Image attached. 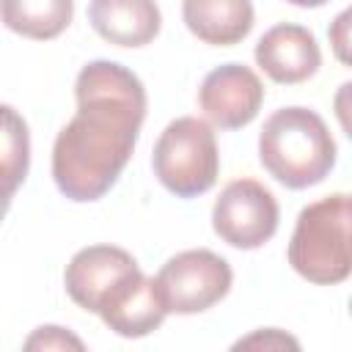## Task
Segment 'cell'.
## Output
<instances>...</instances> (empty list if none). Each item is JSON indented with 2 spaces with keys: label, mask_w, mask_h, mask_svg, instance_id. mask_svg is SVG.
I'll use <instances>...</instances> for the list:
<instances>
[{
  "label": "cell",
  "mask_w": 352,
  "mask_h": 352,
  "mask_svg": "<svg viewBox=\"0 0 352 352\" xmlns=\"http://www.w3.org/2000/svg\"><path fill=\"white\" fill-rule=\"evenodd\" d=\"M165 316L168 305L160 294L157 278H148L143 270L121 280L99 308V319L121 338H143L154 333Z\"/></svg>",
  "instance_id": "9"
},
{
  "label": "cell",
  "mask_w": 352,
  "mask_h": 352,
  "mask_svg": "<svg viewBox=\"0 0 352 352\" xmlns=\"http://www.w3.org/2000/svg\"><path fill=\"white\" fill-rule=\"evenodd\" d=\"M258 69L280 85H297L311 80L322 66V52L314 33L302 25H272L256 44Z\"/></svg>",
  "instance_id": "10"
},
{
  "label": "cell",
  "mask_w": 352,
  "mask_h": 352,
  "mask_svg": "<svg viewBox=\"0 0 352 352\" xmlns=\"http://www.w3.org/2000/svg\"><path fill=\"white\" fill-rule=\"evenodd\" d=\"M74 16V0H3V22L25 38H58Z\"/></svg>",
  "instance_id": "13"
},
{
  "label": "cell",
  "mask_w": 352,
  "mask_h": 352,
  "mask_svg": "<svg viewBox=\"0 0 352 352\" xmlns=\"http://www.w3.org/2000/svg\"><path fill=\"white\" fill-rule=\"evenodd\" d=\"M25 349H28V352H36V349H44V352H50V349H85V344H82L74 333H69L66 327L41 324V327H36L33 336L25 341Z\"/></svg>",
  "instance_id": "15"
},
{
  "label": "cell",
  "mask_w": 352,
  "mask_h": 352,
  "mask_svg": "<svg viewBox=\"0 0 352 352\" xmlns=\"http://www.w3.org/2000/svg\"><path fill=\"white\" fill-rule=\"evenodd\" d=\"M327 38H330V50L336 60L352 69V6L336 14V19L327 28Z\"/></svg>",
  "instance_id": "16"
},
{
  "label": "cell",
  "mask_w": 352,
  "mask_h": 352,
  "mask_svg": "<svg viewBox=\"0 0 352 352\" xmlns=\"http://www.w3.org/2000/svg\"><path fill=\"white\" fill-rule=\"evenodd\" d=\"M77 113L52 146V179L77 204L99 201L126 168L146 121V88L116 60H91L74 82Z\"/></svg>",
  "instance_id": "1"
},
{
  "label": "cell",
  "mask_w": 352,
  "mask_h": 352,
  "mask_svg": "<svg viewBox=\"0 0 352 352\" xmlns=\"http://www.w3.org/2000/svg\"><path fill=\"white\" fill-rule=\"evenodd\" d=\"M336 140L316 110L280 107L258 135V162L289 190H305L324 182L336 165Z\"/></svg>",
  "instance_id": "2"
},
{
  "label": "cell",
  "mask_w": 352,
  "mask_h": 352,
  "mask_svg": "<svg viewBox=\"0 0 352 352\" xmlns=\"http://www.w3.org/2000/svg\"><path fill=\"white\" fill-rule=\"evenodd\" d=\"M286 3H292V6H300V8H319V6H324L327 0H286Z\"/></svg>",
  "instance_id": "19"
},
{
  "label": "cell",
  "mask_w": 352,
  "mask_h": 352,
  "mask_svg": "<svg viewBox=\"0 0 352 352\" xmlns=\"http://www.w3.org/2000/svg\"><path fill=\"white\" fill-rule=\"evenodd\" d=\"M151 168L160 184L176 198H195L214 187L220 154L212 126L204 118H173L157 138Z\"/></svg>",
  "instance_id": "4"
},
{
  "label": "cell",
  "mask_w": 352,
  "mask_h": 352,
  "mask_svg": "<svg viewBox=\"0 0 352 352\" xmlns=\"http://www.w3.org/2000/svg\"><path fill=\"white\" fill-rule=\"evenodd\" d=\"M333 110H336V118H338L344 135L352 140V80L338 85V91L333 96Z\"/></svg>",
  "instance_id": "18"
},
{
  "label": "cell",
  "mask_w": 352,
  "mask_h": 352,
  "mask_svg": "<svg viewBox=\"0 0 352 352\" xmlns=\"http://www.w3.org/2000/svg\"><path fill=\"white\" fill-rule=\"evenodd\" d=\"M349 311H352V302H349Z\"/></svg>",
  "instance_id": "20"
},
{
  "label": "cell",
  "mask_w": 352,
  "mask_h": 352,
  "mask_svg": "<svg viewBox=\"0 0 352 352\" xmlns=\"http://www.w3.org/2000/svg\"><path fill=\"white\" fill-rule=\"evenodd\" d=\"M278 220L280 209L275 195L256 179H236L226 184L212 206L214 234L236 250H256L267 245L278 231Z\"/></svg>",
  "instance_id": "6"
},
{
  "label": "cell",
  "mask_w": 352,
  "mask_h": 352,
  "mask_svg": "<svg viewBox=\"0 0 352 352\" xmlns=\"http://www.w3.org/2000/svg\"><path fill=\"white\" fill-rule=\"evenodd\" d=\"M138 261L132 253L116 245H88L72 256L63 272V286L72 302H77L88 314H99L104 297L138 272Z\"/></svg>",
  "instance_id": "8"
},
{
  "label": "cell",
  "mask_w": 352,
  "mask_h": 352,
  "mask_svg": "<svg viewBox=\"0 0 352 352\" xmlns=\"http://www.w3.org/2000/svg\"><path fill=\"white\" fill-rule=\"evenodd\" d=\"M30 165V138L28 124L16 116L11 104L3 107V179H6V204L14 198V190L25 182Z\"/></svg>",
  "instance_id": "14"
},
{
  "label": "cell",
  "mask_w": 352,
  "mask_h": 352,
  "mask_svg": "<svg viewBox=\"0 0 352 352\" xmlns=\"http://www.w3.org/2000/svg\"><path fill=\"white\" fill-rule=\"evenodd\" d=\"M182 19L187 30L212 47H234L253 30L250 0H182Z\"/></svg>",
  "instance_id": "12"
},
{
  "label": "cell",
  "mask_w": 352,
  "mask_h": 352,
  "mask_svg": "<svg viewBox=\"0 0 352 352\" xmlns=\"http://www.w3.org/2000/svg\"><path fill=\"white\" fill-rule=\"evenodd\" d=\"M261 102L264 85L245 63H223L212 69L198 88V104L204 116L220 129L248 126L258 116Z\"/></svg>",
  "instance_id": "7"
},
{
  "label": "cell",
  "mask_w": 352,
  "mask_h": 352,
  "mask_svg": "<svg viewBox=\"0 0 352 352\" xmlns=\"http://www.w3.org/2000/svg\"><path fill=\"white\" fill-rule=\"evenodd\" d=\"M289 264L316 286H333L352 275V195L333 192L297 214Z\"/></svg>",
  "instance_id": "3"
},
{
  "label": "cell",
  "mask_w": 352,
  "mask_h": 352,
  "mask_svg": "<svg viewBox=\"0 0 352 352\" xmlns=\"http://www.w3.org/2000/svg\"><path fill=\"white\" fill-rule=\"evenodd\" d=\"M168 314H201L220 302L234 283L231 264L214 250L195 248L170 256L154 275Z\"/></svg>",
  "instance_id": "5"
},
{
  "label": "cell",
  "mask_w": 352,
  "mask_h": 352,
  "mask_svg": "<svg viewBox=\"0 0 352 352\" xmlns=\"http://www.w3.org/2000/svg\"><path fill=\"white\" fill-rule=\"evenodd\" d=\"M300 349V341L286 336L283 330L278 327H267V330H256L253 336L248 338H239L234 344V349Z\"/></svg>",
  "instance_id": "17"
},
{
  "label": "cell",
  "mask_w": 352,
  "mask_h": 352,
  "mask_svg": "<svg viewBox=\"0 0 352 352\" xmlns=\"http://www.w3.org/2000/svg\"><path fill=\"white\" fill-rule=\"evenodd\" d=\"M91 28L116 47H146L162 28V14L154 0H91Z\"/></svg>",
  "instance_id": "11"
}]
</instances>
